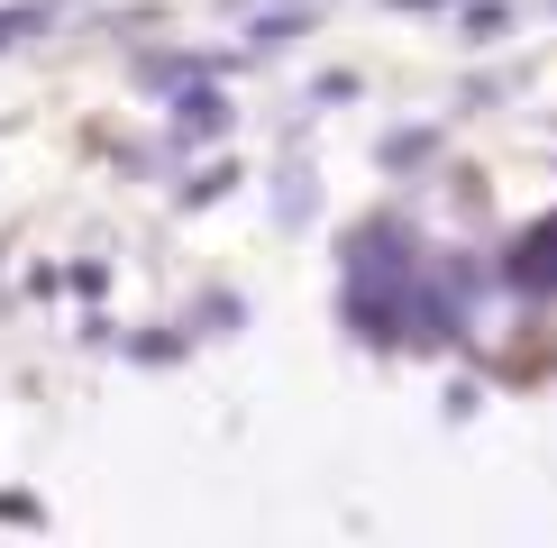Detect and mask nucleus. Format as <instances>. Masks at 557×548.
<instances>
[{"label":"nucleus","instance_id":"obj_1","mask_svg":"<svg viewBox=\"0 0 557 548\" xmlns=\"http://www.w3.org/2000/svg\"><path fill=\"white\" fill-rule=\"evenodd\" d=\"M521 284H557V220H548L540 238L521 247Z\"/></svg>","mask_w":557,"mask_h":548}]
</instances>
